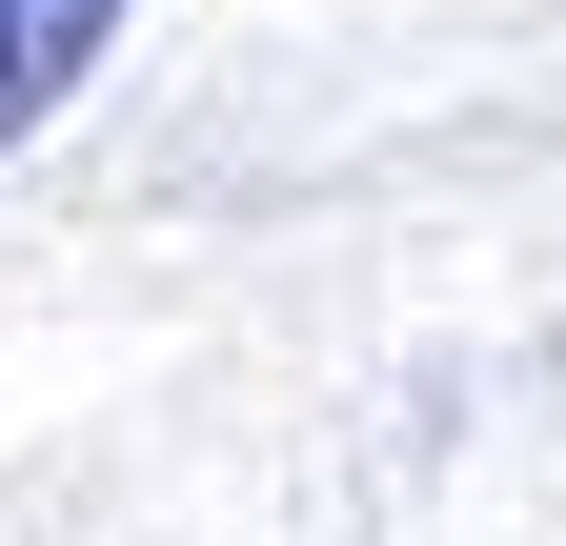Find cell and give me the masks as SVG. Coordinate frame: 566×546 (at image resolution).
Returning <instances> with one entry per match:
<instances>
[{
    "instance_id": "6da1fadb",
    "label": "cell",
    "mask_w": 566,
    "mask_h": 546,
    "mask_svg": "<svg viewBox=\"0 0 566 546\" xmlns=\"http://www.w3.org/2000/svg\"><path fill=\"white\" fill-rule=\"evenodd\" d=\"M142 21V0H0V143H41L61 102H82V61Z\"/></svg>"
}]
</instances>
